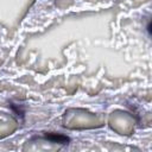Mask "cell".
<instances>
[{
	"mask_svg": "<svg viewBox=\"0 0 152 152\" xmlns=\"http://www.w3.org/2000/svg\"><path fill=\"white\" fill-rule=\"evenodd\" d=\"M44 138L52 141V142H59V144H63V145L68 144V141L70 140L68 137L58 134V133H44Z\"/></svg>",
	"mask_w": 152,
	"mask_h": 152,
	"instance_id": "obj_1",
	"label": "cell"
}]
</instances>
